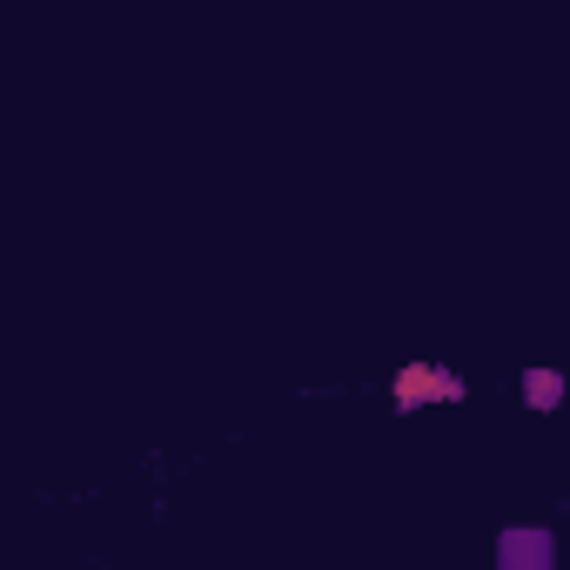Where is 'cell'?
Masks as SVG:
<instances>
[{
    "mask_svg": "<svg viewBox=\"0 0 570 570\" xmlns=\"http://www.w3.org/2000/svg\"><path fill=\"white\" fill-rule=\"evenodd\" d=\"M396 410H423V403H456L463 396V376H450L443 363H403L396 383H390Z\"/></svg>",
    "mask_w": 570,
    "mask_h": 570,
    "instance_id": "cell-1",
    "label": "cell"
},
{
    "mask_svg": "<svg viewBox=\"0 0 570 570\" xmlns=\"http://www.w3.org/2000/svg\"><path fill=\"white\" fill-rule=\"evenodd\" d=\"M523 403H530V410H557V403H563V376H557V370H530V376H523Z\"/></svg>",
    "mask_w": 570,
    "mask_h": 570,
    "instance_id": "cell-2",
    "label": "cell"
}]
</instances>
